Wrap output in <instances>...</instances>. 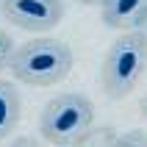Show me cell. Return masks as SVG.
I'll return each instance as SVG.
<instances>
[{
  "instance_id": "6",
  "label": "cell",
  "mask_w": 147,
  "mask_h": 147,
  "mask_svg": "<svg viewBox=\"0 0 147 147\" xmlns=\"http://www.w3.org/2000/svg\"><path fill=\"white\" fill-rule=\"evenodd\" d=\"M20 111H22V97L11 81H0V139H6L8 133L20 122Z\"/></svg>"
},
{
  "instance_id": "7",
  "label": "cell",
  "mask_w": 147,
  "mask_h": 147,
  "mask_svg": "<svg viewBox=\"0 0 147 147\" xmlns=\"http://www.w3.org/2000/svg\"><path fill=\"white\" fill-rule=\"evenodd\" d=\"M117 133L111 128H92L81 142H75L72 147H114Z\"/></svg>"
},
{
  "instance_id": "8",
  "label": "cell",
  "mask_w": 147,
  "mask_h": 147,
  "mask_svg": "<svg viewBox=\"0 0 147 147\" xmlns=\"http://www.w3.org/2000/svg\"><path fill=\"white\" fill-rule=\"evenodd\" d=\"M114 147H147V133L144 131H128L119 133L114 142Z\"/></svg>"
},
{
  "instance_id": "2",
  "label": "cell",
  "mask_w": 147,
  "mask_h": 147,
  "mask_svg": "<svg viewBox=\"0 0 147 147\" xmlns=\"http://www.w3.org/2000/svg\"><path fill=\"white\" fill-rule=\"evenodd\" d=\"M94 128V106L78 92H64L45 103L39 114V133L56 147H72Z\"/></svg>"
},
{
  "instance_id": "4",
  "label": "cell",
  "mask_w": 147,
  "mask_h": 147,
  "mask_svg": "<svg viewBox=\"0 0 147 147\" xmlns=\"http://www.w3.org/2000/svg\"><path fill=\"white\" fill-rule=\"evenodd\" d=\"M3 20L22 31L45 33L64 17V0H0Z\"/></svg>"
},
{
  "instance_id": "1",
  "label": "cell",
  "mask_w": 147,
  "mask_h": 147,
  "mask_svg": "<svg viewBox=\"0 0 147 147\" xmlns=\"http://www.w3.org/2000/svg\"><path fill=\"white\" fill-rule=\"evenodd\" d=\"M75 56L61 39H33L14 47L8 69L25 86H56L69 75Z\"/></svg>"
},
{
  "instance_id": "13",
  "label": "cell",
  "mask_w": 147,
  "mask_h": 147,
  "mask_svg": "<svg viewBox=\"0 0 147 147\" xmlns=\"http://www.w3.org/2000/svg\"><path fill=\"white\" fill-rule=\"evenodd\" d=\"M78 3H83V6H100V0H78Z\"/></svg>"
},
{
  "instance_id": "9",
  "label": "cell",
  "mask_w": 147,
  "mask_h": 147,
  "mask_svg": "<svg viewBox=\"0 0 147 147\" xmlns=\"http://www.w3.org/2000/svg\"><path fill=\"white\" fill-rule=\"evenodd\" d=\"M11 53H14V42L6 31H0V72L8 69V61H11Z\"/></svg>"
},
{
  "instance_id": "10",
  "label": "cell",
  "mask_w": 147,
  "mask_h": 147,
  "mask_svg": "<svg viewBox=\"0 0 147 147\" xmlns=\"http://www.w3.org/2000/svg\"><path fill=\"white\" fill-rule=\"evenodd\" d=\"M8 147H39V142L31 139V136H20V139H14Z\"/></svg>"
},
{
  "instance_id": "5",
  "label": "cell",
  "mask_w": 147,
  "mask_h": 147,
  "mask_svg": "<svg viewBox=\"0 0 147 147\" xmlns=\"http://www.w3.org/2000/svg\"><path fill=\"white\" fill-rule=\"evenodd\" d=\"M144 11H147V0H100L103 22L117 31H133Z\"/></svg>"
},
{
  "instance_id": "12",
  "label": "cell",
  "mask_w": 147,
  "mask_h": 147,
  "mask_svg": "<svg viewBox=\"0 0 147 147\" xmlns=\"http://www.w3.org/2000/svg\"><path fill=\"white\" fill-rule=\"evenodd\" d=\"M139 108H142V114L147 117V94H144V97H142V103H139Z\"/></svg>"
},
{
  "instance_id": "3",
  "label": "cell",
  "mask_w": 147,
  "mask_h": 147,
  "mask_svg": "<svg viewBox=\"0 0 147 147\" xmlns=\"http://www.w3.org/2000/svg\"><path fill=\"white\" fill-rule=\"evenodd\" d=\"M147 69V42L139 31H125L114 45L108 47L103 58V69H100V81L103 92L111 100L128 97L136 86H139L142 75Z\"/></svg>"
},
{
  "instance_id": "11",
  "label": "cell",
  "mask_w": 147,
  "mask_h": 147,
  "mask_svg": "<svg viewBox=\"0 0 147 147\" xmlns=\"http://www.w3.org/2000/svg\"><path fill=\"white\" fill-rule=\"evenodd\" d=\"M133 31H139L142 36H144V42H147V11H144V14H142V20H139V22H136V28H133Z\"/></svg>"
}]
</instances>
